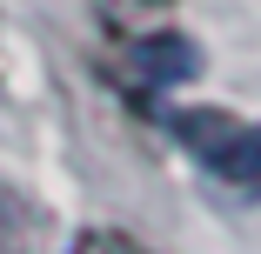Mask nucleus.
<instances>
[{"mask_svg":"<svg viewBox=\"0 0 261 254\" xmlns=\"http://www.w3.org/2000/svg\"><path fill=\"white\" fill-rule=\"evenodd\" d=\"M168 134L215 187H228L234 201H261V121H241L228 107H174Z\"/></svg>","mask_w":261,"mask_h":254,"instance_id":"f257e3e1","label":"nucleus"},{"mask_svg":"<svg viewBox=\"0 0 261 254\" xmlns=\"http://www.w3.org/2000/svg\"><path fill=\"white\" fill-rule=\"evenodd\" d=\"M194 74H201V47L188 34H174V27H154L141 40H121V87L134 100H154L161 87H181Z\"/></svg>","mask_w":261,"mask_h":254,"instance_id":"f03ea898","label":"nucleus"},{"mask_svg":"<svg viewBox=\"0 0 261 254\" xmlns=\"http://www.w3.org/2000/svg\"><path fill=\"white\" fill-rule=\"evenodd\" d=\"M168 14H174V0H94V20L114 40H141L154 27H168Z\"/></svg>","mask_w":261,"mask_h":254,"instance_id":"7ed1b4c3","label":"nucleus"},{"mask_svg":"<svg viewBox=\"0 0 261 254\" xmlns=\"http://www.w3.org/2000/svg\"><path fill=\"white\" fill-rule=\"evenodd\" d=\"M67 254H147V247L134 234H121V228H81Z\"/></svg>","mask_w":261,"mask_h":254,"instance_id":"20e7f679","label":"nucleus"}]
</instances>
